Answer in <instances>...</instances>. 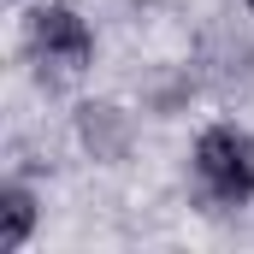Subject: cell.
I'll return each mask as SVG.
<instances>
[{"label":"cell","instance_id":"1","mask_svg":"<svg viewBox=\"0 0 254 254\" xmlns=\"http://www.w3.org/2000/svg\"><path fill=\"white\" fill-rule=\"evenodd\" d=\"M195 178L225 207L254 201V136H243L237 125L201 130V142H195Z\"/></svg>","mask_w":254,"mask_h":254},{"label":"cell","instance_id":"2","mask_svg":"<svg viewBox=\"0 0 254 254\" xmlns=\"http://www.w3.org/2000/svg\"><path fill=\"white\" fill-rule=\"evenodd\" d=\"M30 54H36L42 83H65L95 60V36L71 6H36L30 12Z\"/></svg>","mask_w":254,"mask_h":254},{"label":"cell","instance_id":"3","mask_svg":"<svg viewBox=\"0 0 254 254\" xmlns=\"http://www.w3.org/2000/svg\"><path fill=\"white\" fill-rule=\"evenodd\" d=\"M77 136H83V148L95 154V160H125L130 154V136H136V125H130L125 107H113V101H89V107H77Z\"/></svg>","mask_w":254,"mask_h":254},{"label":"cell","instance_id":"4","mask_svg":"<svg viewBox=\"0 0 254 254\" xmlns=\"http://www.w3.org/2000/svg\"><path fill=\"white\" fill-rule=\"evenodd\" d=\"M0 207H6V225H0V249H18V243L30 237V225H36V195L24 190V184H6V190H0Z\"/></svg>","mask_w":254,"mask_h":254},{"label":"cell","instance_id":"5","mask_svg":"<svg viewBox=\"0 0 254 254\" xmlns=\"http://www.w3.org/2000/svg\"><path fill=\"white\" fill-rule=\"evenodd\" d=\"M249 6H254V0H249Z\"/></svg>","mask_w":254,"mask_h":254}]
</instances>
